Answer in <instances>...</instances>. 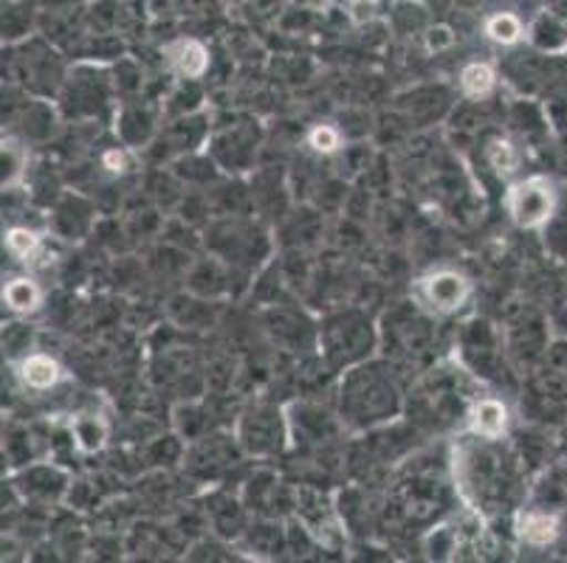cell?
<instances>
[{"label": "cell", "mask_w": 567, "mask_h": 563, "mask_svg": "<svg viewBox=\"0 0 567 563\" xmlns=\"http://www.w3.org/2000/svg\"><path fill=\"white\" fill-rule=\"evenodd\" d=\"M512 209L523 226L543 223L550 211V189L539 184V180H534L528 186H519L512 200Z\"/></svg>", "instance_id": "6da1fadb"}, {"label": "cell", "mask_w": 567, "mask_h": 563, "mask_svg": "<svg viewBox=\"0 0 567 563\" xmlns=\"http://www.w3.org/2000/svg\"><path fill=\"white\" fill-rule=\"evenodd\" d=\"M466 282L461 277H455V273H441V277H435L430 282V299L435 304H441V307H455V304H461L466 299Z\"/></svg>", "instance_id": "7a4b0ae2"}, {"label": "cell", "mask_w": 567, "mask_h": 563, "mask_svg": "<svg viewBox=\"0 0 567 563\" xmlns=\"http://www.w3.org/2000/svg\"><path fill=\"white\" fill-rule=\"evenodd\" d=\"M23 380L34 389H49L60 380V366L49 355H32L23 361Z\"/></svg>", "instance_id": "3957f363"}, {"label": "cell", "mask_w": 567, "mask_h": 563, "mask_svg": "<svg viewBox=\"0 0 567 563\" xmlns=\"http://www.w3.org/2000/svg\"><path fill=\"white\" fill-rule=\"evenodd\" d=\"M474 431L483 437H499L505 428V409L497 400H483L472 415Z\"/></svg>", "instance_id": "277c9868"}, {"label": "cell", "mask_w": 567, "mask_h": 563, "mask_svg": "<svg viewBox=\"0 0 567 563\" xmlns=\"http://www.w3.org/2000/svg\"><path fill=\"white\" fill-rule=\"evenodd\" d=\"M523 535H525V541H528V544L545 546V544H550L556 535H559V521H556L554 515L534 513V515H528V519H525Z\"/></svg>", "instance_id": "5b68a950"}, {"label": "cell", "mask_w": 567, "mask_h": 563, "mask_svg": "<svg viewBox=\"0 0 567 563\" xmlns=\"http://www.w3.org/2000/svg\"><path fill=\"white\" fill-rule=\"evenodd\" d=\"M486 34L494 40V43L512 45L523 38V23H519L517 14L499 12V14H494V18H488Z\"/></svg>", "instance_id": "8992f818"}, {"label": "cell", "mask_w": 567, "mask_h": 563, "mask_svg": "<svg viewBox=\"0 0 567 563\" xmlns=\"http://www.w3.org/2000/svg\"><path fill=\"white\" fill-rule=\"evenodd\" d=\"M461 85L468 96H486L494 87V71L486 62H472L461 74Z\"/></svg>", "instance_id": "52a82bcc"}, {"label": "cell", "mask_w": 567, "mask_h": 563, "mask_svg": "<svg viewBox=\"0 0 567 563\" xmlns=\"http://www.w3.org/2000/svg\"><path fill=\"white\" fill-rule=\"evenodd\" d=\"M3 299H7L12 310H34L40 302V291L29 279H14V282L7 285V291H3Z\"/></svg>", "instance_id": "ba28073f"}, {"label": "cell", "mask_w": 567, "mask_h": 563, "mask_svg": "<svg viewBox=\"0 0 567 563\" xmlns=\"http://www.w3.org/2000/svg\"><path fill=\"white\" fill-rule=\"evenodd\" d=\"M175 65L182 69V74L187 76H200L206 71V51L204 45L187 40V43L178 45V56H175Z\"/></svg>", "instance_id": "9c48e42d"}, {"label": "cell", "mask_w": 567, "mask_h": 563, "mask_svg": "<svg viewBox=\"0 0 567 563\" xmlns=\"http://www.w3.org/2000/svg\"><path fill=\"white\" fill-rule=\"evenodd\" d=\"M7 242H9V251H12V254H18V257H29L34 248H38V237H34L32 231H25V229L9 231Z\"/></svg>", "instance_id": "30bf717a"}, {"label": "cell", "mask_w": 567, "mask_h": 563, "mask_svg": "<svg viewBox=\"0 0 567 563\" xmlns=\"http://www.w3.org/2000/svg\"><path fill=\"white\" fill-rule=\"evenodd\" d=\"M308 142H311V147L317 153H333L339 147V133L333 127H328V124H322V127H313Z\"/></svg>", "instance_id": "8fae6325"}, {"label": "cell", "mask_w": 567, "mask_h": 563, "mask_svg": "<svg viewBox=\"0 0 567 563\" xmlns=\"http://www.w3.org/2000/svg\"><path fill=\"white\" fill-rule=\"evenodd\" d=\"M492 158H494V164H497V167L505 169V173H512L514 164H517V155H514L512 144H494Z\"/></svg>", "instance_id": "7c38bea8"}, {"label": "cell", "mask_w": 567, "mask_h": 563, "mask_svg": "<svg viewBox=\"0 0 567 563\" xmlns=\"http://www.w3.org/2000/svg\"><path fill=\"white\" fill-rule=\"evenodd\" d=\"M353 3H373V0H353Z\"/></svg>", "instance_id": "4fadbf2b"}]
</instances>
